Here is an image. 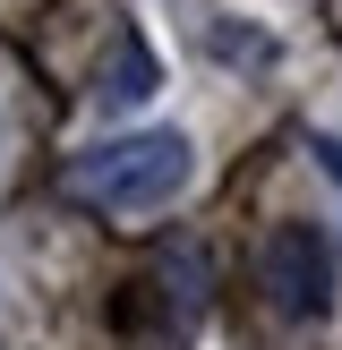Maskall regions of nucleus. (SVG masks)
Here are the masks:
<instances>
[{
    "label": "nucleus",
    "instance_id": "2",
    "mask_svg": "<svg viewBox=\"0 0 342 350\" xmlns=\"http://www.w3.org/2000/svg\"><path fill=\"white\" fill-rule=\"evenodd\" d=\"M334 282H342V265H334V239H325V231L282 222V231L265 239V291H274V308L325 317V308H334Z\"/></svg>",
    "mask_w": 342,
    "mask_h": 350
},
{
    "label": "nucleus",
    "instance_id": "4",
    "mask_svg": "<svg viewBox=\"0 0 342 350\" xmlns=\"http://www.w3.org/2000/svg\"><path fill=\"white\" fill-rule=\"evenodd\" d=\"M317 163L334 171V180H342V137H317Z\"/></svg>",
    "mask_w": 342,
    "mask_h": 350
},
{
    "label": "nucleus",
    "instance_id": "1",
    "mask_svg": "<svg viewBox=\"0 0 342 350\" xmlns=\"http://www.w3.org/2000/svg\"><path fill=\"white\" fill-rule=\"evenodd\" d=\"M68 188H77L86 205H103V214H146V205H171V197L188 188V137H180V129L111 137V146L77 154Z\"/></svg>",
    "mask_w": 342,
    "mask_h": 350
},
{
    "label": "nucleus",
    "instance_id": "3",
    "mask_svg": "<svg viewBox=\"0 0 342 350\" xmlns=\"http://www.w3.org/2000/svg\"><path fill=\"white\" fill-rule=\"evenodd\" d=\"M103 94H111V103H146V94H154V60H146V43H120V68L103 77Z\"/></svg>",
    "mask_w": 342,
    "mask_h": 350
}]
</instances>
